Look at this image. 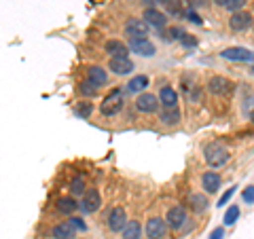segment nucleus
<instances>
[{
	"instance_id": "obj_1",
	"label": "nucleus",
	"mask_w": 254,
	"mask_h": 239,
	"mask_svg": "<svg viewBox=\"0 0 254 239\" xmlns=\"http://www.w3.org/2000/svg\"><path fill=\"white\" fill-rule=\"evenodd\" d=\"M125 95H127L125 89H113V91H110L106 98H104V102H102L100 113L104 115V117H115V115H119V113L123 110V106H125Z\"/></svg>"
},
{
	"instance_id": "obj_2",
	"label": "nucleus",
	"mask_w": 254,
	"mask_h": 239,
	"mask_svg": "<svg viewBox=\"0 0 254 239\" xmlns=\"http://www.w3.org/2000/svg\"><path fill=\"white\" fill-rule=\"evenodd\" d=\"M203 157H205V161H208L210 167H222L227 161H229V157H231V153L222 146V144H208L203 148Z\"/></svg>"
},
{
	"instance_id": "obj_3",
	"label": "nucleus",
	"mask_w": 254,
	"mask_h": 239,
	"mask_svg": "<svg viewBox=\"0 0 254 239\" xmlns=\"http://www.w3.org/2000/svg\"><path fill=\"white\" fill-rule=\"evenodd\" d=\"M127 49L131 53L140 55V58H153L157 53V47L148 41V36H142V38H129V45H127Z\"/></svg>"
},
{
	"instance_id": "obj_4",
	"label": "nucleus",
	"mask_w": 254,
	"mask_h": 239,
	"mask_svg": "<svg viewBox=\"0 0 254 239\" xmlns=\"http://www.w3.org/2000/svg\"><path fill=\"white\" fill-rule=\"evenodd\" d=\"M78 208H83L87 214H93L102 208V197L98 188H85V193L81 195V203Z\"/></svg>"
},
{
	"instance_id": "obj_5",
	"label": "nucleus",
	"mask_w": 254,
	"mask_h": 239,
	"mask_svg": "<svg viewBox=\"0 0 254 239\" xmlns=\"http://www.w3.org/2000/svg\"><path fill=\"white\" fill-rule=\"evenodd\" d=\"M125 34L129 38H142V36H148L150 34V26L140 19V17H131L125 21Z\"/></svg>"
},
{
	"instance_id": "obj_6",
	"label": "nucleus",
	"mask_w": 254,
	"mask_h": 239,
	"mask_svg": "<svg viewBox=\"0 0 254 239\" xmlns=\"http://www.w3.org/2000/svg\"><path fill=\"white\" fill-rule=\"evenodd\" d=\"M187 220H189L187 210L182 208V205H174V208H170L168 216H165V225L172 227L174 231H180L182 227L187 225Z\"/></svg>"
},
{
	"instance_id": "obj_7",
	"label": "nucleus",
	"mask_w": 254,
	"mask_h": 239,
	"mask_svg": "<svg viewBox=\"0 0 254 239\" xmlns=\"http://www.w3.org/2000/svg\"><path fill=\"white\" fill-rule=\"evenodd\" d=\"M136 108H138V113L142 115H153L159 110V100H157V95L153 93H138V98H136Z\"/></svg>"
},
{
	"instance_id": "obj_8",
	"label": "nucleus",
	"mask_w": 254,
	"mask_h": 239,
	"mask_svg": "<svg viewBox=\"0 0 254 239\" xmlns=\"http://www.w3.org/2000/svg\"><path fill=\"white\" fill-rule=\"evenodd\" d=\"M252 26V13L250 11H235L231 17H229V28L235 32H246Z\"/></svg>"
},
{
	"instance_id": "obj_9",
	"label": "nucleus",
	"mask_w": 254,
	"mask_h": 239,
	"mask_svg": "<svg viewBox=\"0 0 254 239\" xmlns=\"http://www.w3.org/2000/svg\"><path fill=\"white\" fill-rule=\"evenodd\" d=\"M165 229H168V225H165L163 218L159 216H153L146 220V227H144V233L148 239H163L165 237Z\"/></svg>"
},
{
	"instance_id": "obj_10",
	"label": "nucleus",
	"mask_w": 254,
	"mask_h": 239,
	"mask_svg": "<svg viewBox=\"0 0 254 239\" xmlns=\"http://www.w3.org/2000/svg\"><path fill=\"white\" fill-rule=\"evenodd\" d=\"M108 68H110V72L117 74V76H127V74L133 72L136 66H133V61L129 58H110Z\"/></svg>"
},
{
	"instance_id": "obj_11",
	"label": "nucleus",
	"mask_w": 254,
	"mask_h": 239,
	"mask_svg": "<svg viewBox=\"0 0 254 239\" xmlns=\"http://www.w3.org/2000/svg\"><path fill=\"white\" fill-rule=\"evenodd\" d=\"M127 222V212L123 208H113L106 218V227L113 231V233H121V229L125 227Z\"/></svg>"
},
{
	"instance_id": "obj_12",
	"label": "nucleus",
	"mask_w": 254,
	"mask_h": 239,
	"mask_svg": "<svg viewBox=\"0 0 254 239\" xmlns=\"http://www.w3.org/2000/svg\"><path fill=\"white\" fill-rule=\"evenodd\" d=\"M220 58L222 60H229V61H252V51L246 49V47H229V49L220 51Z\"/></svg>"
},
{
	"instance_id": "obj_13",
	"label": "nucleus",
	"mask_w": 254,
	"mask_h": 239,
	"mask_svg": "<svg viewBox=\"0 0 254 239\" xmlns=\"http://www.w3.org/2000/svg\"><path fill=\"white\" fill-rule=\"evenodd\" d=\"M142 17H144V21L150 28H157L159 32L165 30V26H168V15L157 11V9H144V15H142Z\"/></svg>"
},
{
	"instance_id": "obj_14",
	"label": "nucleus",
	"mask_w": 254,
	"mask_h": 239,
	"mask_svg": "<svg viewBox=\"0 0 254 239\" xmlns=\"http://www.w3.org/2000/svg\"><path fill=\"white\" fill-rule=\"evenodd\" d=\"M231 87H233V83L225 76H212L208 81V91L212 95H227L231 91Z\"/></svg>"
},
{
	"instance_id": "obj_15",
	"label": "nucleus",
	"mask_w": 254,
	"mask_h": 239,
	"mask_svg": "<svg viewBox=\"0 0 254 239\" xmlns=\"http://www.w3.org/2000/svg\"><path fill=\"white\" fill-rule=\"evenodd\" d=\"M220 184H222V178H220L218 172H205L201 176V186H203V190L208 195L216 193V190L220 188Z\"/></svg>"
},
{
	"instance_id": "obj_16",
	"label": "nucleus",
	"mask_w": 254,
	"mask_h": 239,
	"mask_svg": "<svg viewBox=\"0 0 254 239\" xmlns=\"http://www.w3.org/2000/svg\"><path fill=\"white\" fill-rule=\"evenodd\" d=\"M51 237L53 239H74L76 237V229L70 222H60L51 229Z\"/></svg>"
},
{
	"instance_id": "obj_17",
	"label": "nucleus",
	"mask_w": 254,
	"mask_h": 239,
	"mask_svg": "<svg viewBox=\"0 0 254 239\" xmlns=\"http://www.w3.org/2000/svg\"><path fill=\"white\" fill-rule=\"evenodd\" d=\"M157 100L161 102V106H163V108H174V106H178V93L174 91L170 85H165L163 89L159 91Z\"/></svg>"
},
{
	"instance_id": "obj_18",
	"label": "nucleus",
	"mask_w": 254,
	"mask_h": 239,
	"mask_svg": "<svg viewBox=\"0 0 254 239\" xmlns=\"http://www.w3.org/2000/svg\"><path fill=\"white\" fill-rule=\"evenodd\" d=\"M104 49L110 58H127V53H129L127 45L123 41H117V38H110V41L104 45Z\"/></svg>"
},
{
	"instance_id": "obj_19",
	"label": "nucleus",
	"mask_w": 254,
	"mask_h": 239,
	"mask_svg": "<svg viewBox=\"0 0 254 239\" xmlns=\"http://www.w3.org/2000/svg\"><path fill=\"white\" fill-rule=\"evenodd\" d=\"M87 76H89V81L98 87L108 85V72H106V68H102V66H89L87 68Z\"/></svg>"
},
{
	"instance_id": "obj_20",
	"label": "nucleus",
	"mask_w": 254,
	"mask_h": 239,
	"mask_svg": "<svg viewBox=\"0 0 254 239\" xmlns=\"http://www.w3.org/2000/svg\"><path fill=\"white\" fill-rule=\"evenodd\" d=\"M180 119H182L180 108L174 106V108H163L161 110V117H159V121H161L165 127H174V125L180 123Z\"/></svg>"
},
{
	"instance_id": "obj_21",
	"label": "nucleus",
	"mask_w": 254,
	"mask_h": 239,
	"mask_svg": "<svg viewBox=\"0 0 254 239\" xmlns=\"http://www.w3.org/2000/svg\"><path fill=\"white\" fill-rule=\"evenodd\" d=\"M148 87V76L146 74H136L133 78H129V83H127L125 91L127 93H142Z\"/></svg>"
},
{
	"instance_id": "obj_22",
	"label": "nucleus",
	"mask_w": 254,
	"mask_h": 239,
	"mask_svg": "<svg viewBox=\"0 0 254 239\" xmlns=\"http://www.w3.org/2000/svg\"><path fill=\"white\" fill-rule=\"evenodd\" d=\"M121 235L123 239H142V225L138 220H127L121 229Z\"/></svg>"
},
{
	"instance_id": "obj_23",
	"label": "nucleus",
	"mask_w": 254,
	"mask_h": 239,
	"mask_svg": "<svg viewBox=\"0 0 254 239\" xmlns=\"http://www.w3.org/2000/svg\"><path fill=\"white\" fill-rule=\"evenodd\" d=\"M55 208H58V212H62V214H74L76 212V208H78V203H76V199H72V197H60L58 199V203H55Z\"/></svg>"
},
{
	"instance_id": "obj_24",
	"label": "nucleus",
	"mask_w": 254,
	"mask_h": 239,
	"mask_svg": "<svg viewBox=\"0 0 254 239\" xmlns=\"http://www.w3.org/2000/svg\"><path fill=\"white\" fill-rule=\"evenodd\" d=\"M189 205H190V210H193L195 214H201V212L208 210V197L195 193V195L189 197Z\"/></svg>"
},
{
	"instance_id": "obj_25",
	"label": "nucleus",
	"mask_w": 254,
	"mask_h": 239,
	"mask_svg": "<svg viewBox=\"0 0 254 239\" xmlns=\"http://www.w3.org/2000/svg\"><path fill=\"white\" fill-rule=\"evenodd\" d=\"M98 89H100V87L93 85L89 78L78 85V91H81V95H85V98H95V95H98Z\"/></svg>"
},
{
	"instance_id": "obj_26",
	"label": "nucleus",
	"mask_w": 254,
	"mask_h": 239,
	"mask_svg": "<svg viewBox=\"0 0 254 239\" xmlns=\"http://www.w3.org/2000/svg\"><path fill=\"white\" fill-rule=\"evenodd\" d=\"M74 113H76V117H81V119H89L91 113H93V104L91 102H76Z\"/></svg>"
},
{
	"instance_id": "obj_27",
	"label": "nucleus",
	"mask_w": 254,
	"mask_h": 239,
	"mask_svg": "<svg viewBox=\"0 0 254 239\" xmlns=\"http://www.w3.org/2000/svg\"><path fill=\"white\" fill-rule=\"evenodd\" d=\"M237 218H240V208H237V205H231V208L227 210V214H225V225H227V227L235 225Z\"/></svg>"
},
{
	"instance_id": "obj_28",
	"label": "nucleus",
	"mask_w": 254,
	"mask_h": 239,
	"mask_svg": "<svg viewBox=\"0 0 254 239\" xmlns=\"http://www.w3.org/2000/svg\"><path fill=\"white\" fill-rule=\"evenodd\" d=\"M246 4H248V0H227V9L231 11V13H235V11H244L246 9Z\"/></svg>"
},
{
	"instance_id": "obj_29",
	"label": "nucleus",
	"mask_w": 254,
	"mask_h": 239,
	"mask_svg": "<svg viewBox=\"0 0 254 239\" xmlns=\"http://www.w3.org/2000/svg\"><path fill=\"white\" fill-rule=\"evenodd\" d=\"M70 190H72V195H74V197H81V195L85 193V182H83L81 178L72 180V184H70Z\"/></svg>"
},
{
	"instance_id": "obj_30",
	"label": "nucleus",
	"mask_w": 254,
	"mask_h": 239,
	"mask_svg": "<svg viewBox=\"0 0 254 239\" xmlns=\"http://www.w3.org/2000/svg\"><path fill=\"white\" fill-rule=\"evenodd\" d=\"M168 13L170 15H178V17H182V6H180V0H174V2H170L168 4Z\"/></svg>"
},
{
	"instance_id": "obj_31",
	"label": "nucleus",
	"mask_w": 254,
	"mask_h": 239,
	"mask_svg": "<svg viewBox=\"0 0 254 239\" xmlns=\"http://www.w3.org/2000/svg\"><path fill=\"white\" fill-rule=\"evenodd\" d=\"M178 41H180L182 45H185V47H195V45H197V38H195L193 34H187V32L178 38Z\"/></svg>"
},
{
	"instance_id": "obj_32",
	"label": "nucleus",
	"mask_w": 254,
	"mask_h": 239,
	"mask_svg": "<svg viewBox=\"0 0 254 239\" xmlns=\"http://www.w3.org/2000/svg\"><path fill=\"white\" fill-rule=\"evenodd\" d=\"M244 201L246 203H248V205H252L254 203V186L252 184H248V186H246V190H244Z\"/></svg>"
},
{
	"instance_id": "obj_33",
	"label": "nucleus",
	"mask_w": 254,
	"mask_h": 239,
	"mask_svg": "<svg viewBox=\"0 0 254 239\" xmlns=\"http://www.w3.org/2000/svg\"><path fill=\"white\" fill-rule=\"evenodd\" d=\"M182 17H187L189 21H193V23H201V17L197 15V11L195 9H189V11H185L182 13Z\"/></svg>"
},
{
	"instance_id": "obj_34",
	"label": "nucleus",
	"mask_w": 254,
	"mask_h": 239,
	"mask_svg": "<svg viewBox=\"0 0 254 239\" xmlns=\"http://www.w3.org/2000/svg\"><path fill=\"white\" fill-rule=\"evenodd\" d=\"M70 225H72L76 231H87V225H85V222H83V218H70Z\"/></svg>"
},
{
	"instance_id": "obj_35",
	"label": "nucleus",
	"mask_w": 254,
	"mask_h": 239,
	"mask_svg": "<svg viewBox=\"0 0 254 239\" xmlns=\"http://www.w3.org/2000/svg\"><path fill=\"white\" fill-rule=\"evenodd\" d=\"M185 34V30H180V28H170V41H178V38Z\"/></svg>"
},
{
	"instance_id": "obj_36",
	"label": "nucleus",
	"mask_w": 254,
	"mask_h": 239,
	"mask_svg": "<svg viewBox=\"0 0 254 239\" xmlns=\"http://www.w3.org/2000/svg\"><path fill=\"white\" fill-rule=\"evenodd\" d=\"M233 193H235V188L231 186V188H229V190H227V193H225V195H222V197H220V201H218V205H225V203L229 201V199H231V197H233Z\"/></svg>"
},
{
	"instance_id": "obj_37",
	"label": "nucleus",
	"mask_w": 254,
	"mask_h": 239,
	"mask_svg": "<svg viewBox=\"0 0 254 239\" xmlns=\"http://www.w3.org/2000/svg\"><path fill=\"white\" fill-rule=\"evenodd\" d=\"M244 113L248 115V117L252 115V98H248V100H246V104H244Z\"/></svg>"
},
{
	"instance_id": "obj_38",
	"label": "nucleus",
	"mask_w": 254,
	"mask_h": 239,
	"mask_svg": "<svg viewBox=\"0 0 254 239\" xmlns=\"http://www.w3.org/2000/svg\"><path fill=\"white\" fill-rule=\"evenodd\" d=\"M222 235H225V229H214V233L210 235V239H222Z\"/></svg>"
},
{
	"instance_id": "obj_39",
	"label": "nucleus",
	"mask_w": 254,
	"mask_h": 239,
	"mask_svg": "<svg viewBox=\"0 0 254 239\" xmlns=\"http://www.w3.org/2000/svg\"><path fill=\"white\" fill-rule=\"evenodd\" d=\"M189 4H190V9H199V6L205 4V0H189Z\"/></svg>"
},
{
	"instance_id": "obj_40",
	"label": "nucleus",
	"mask_w": 254,
	"mask_h": 239,
	"mask_svg": "<svg viewBox=\"0 0 254 239\" xmlns=\"http://www.w3.org/2000/svg\"><path fill=\"white\" fill-rule=\"evenodd\" d=\"M140 4H142V6H146V9H153L155 0H140Z\"/></svg>"
},
{
	"instance_id": "obj_41",
	"label": "nucleus",
	"mask_w": 254,
	"mask_h": 239,
	"mask_svg": "<svg viewBox=\"0 0 254 239\" xmlns=\"http://www.w3.org/2000/svg\"><path fill=\"white\" fill-rule=\"evenodd\" d=\"M212 2L216 4V6H225V4H227V0H212Z\"/></svg>"
},
{
	"instance_id": "obj_42",
	"label": "nucleus",
	"mask_w": 254,
	"mask_h": 239,
	"mask_svg": "<svg viewBox=\"0 0 254 239\" xmlns=\"http://www.w3.org/2000/svg\"><path fill=\"white\" fill-rule=\"evenodd\" d=\"M155 2H159V4H163V6H168L170 2H174V0H155Z\"/></svg>"
}]
</instances>
